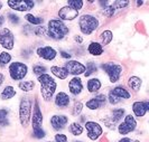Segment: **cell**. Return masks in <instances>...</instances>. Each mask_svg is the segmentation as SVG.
Here are the masks:
<instances>
[{
	"label": "cell",
	"mask_w": 149,
	"mask_h": 142,
	"mask_svg": "<svg viewBox=\"0 0 149 142\" xmlns=\"http://www.w3.org/2000/svg\"><path fill=\"white\" fill-rule=\"evenodd\" d=\"M99 69L100 75L103 77L105 84L109 86L123 83L128 74L127 66L122 62L116 60H99Z\"/></svg>",
	"instance_id": "obj_1"
},
{
	"label": "cell",
	"mask_w": 149,
	"mask_h": 142,
	"mask_svg": "<svg viewBox=\"0 0 149 142\" xmlns=\"http://www.w3.org/2000/svg\"><path fill=\"white\" fill-rule=\"evenodd\" d=\"M104 23V19H102L95 11L85 10L80 14L77 20L75 21V26L79 34H81L83 37L91 38L97 34V31L103 27Z\"/></svg>",
	"instance_id": "obj_2"
},
{
	"label": "cell",
	"mask_w": 149,
	"mask_h": 142,
	"mask_svg": "<svg viewBox=\"0 0 149 142\" xmlns=\"http://www.w3.org/2000/svg\"><path fill=\"white\" fill-rule=\"evenodd\" d=\"M46 29H47V38L48 42L53 43H66L72 35V27L71 25L64 23L56 18L55 16H51L46 20Z\"/></svg>",
	"instance_id": "obj_3"
},
{
	"label": "cell",
	"mask_w": 149,
	"mask_h": 142,
	"mask_svg": "<svg viewBox=\"0 0 149 142\" xmlns=\"http://www.w3.org/2000/svg\"><path fill=\"white\" fill-rule=\"evenodd\" d=\"M37 82V94L43 105L52 104L53 97L60 89V83L57 82L49 73H46L35 78Z\"/></svg>",
	"instance_id": "obj_4"
},
{
	"label": "cell",
	"mask_w": 149,
	"mask_h": 142,
	"mask_svg": "<svg viewBox=\"0 0 149 142\" xmlns=\"http://www.w3.org/2000/svg\"><path fill=\"white\" fill-rule=\"evenodd\" d=\"M33 104H34V95L22 94L20 96H18L16 116H17V121H18L20 127L24 130L30 129Z\"/></svg>",
	"instance_id": "obj_5"
},
{
	"label": "cell",
	"mask_w": 149,
	"mask_h": 142,
	"mask_svg": "<svg viewBox=\"0 0 149 142\" xmlns=\"http://www.w3.org/2000/svg\"><path fill=\"white\" fill-rule=\"evenodd\" d=\"M34 55L35 60L43 62L47 65L55 64L58 60V49L51 43L34 42Z\"/></svg>",
	"instance_id": "obj_6"
},
{
	"label": "cell",
	"mask_w": 149,
	"mask_h": 142,
	"mask_svg": "<svg viewBox=\"0 0 149 142\" xmlns=\"http://www.w3.org/2000/svg\"><path fill=\"white\" fill-rule=\"evenodd\" d=\"M5 72L8 81L10 83L17 84L18 82H22L30 77V64L19 58H15L9 64V66L6 68Z\"/></svg>",
	"instance_id": "obj_7"
},
{
	"label": "cell",
	"mask_w": 149,
	"mask_h": 142,
	"mask_svg": "<svg viewBox=\"0 0 149 142\" xmlns=\"http://www.w3.org/2000/svg\"><path fill=\"white\" fill-rule=\"evenodd\" d=\"M84 125V136L88 142H100V140L107 135L104 127L95 118L90 116Z\"/></svg>",
	"instance_id": "obj_8"
},
{
	"label": "cell",
	"mask_w": 149,
	"mask_h": 142,
	"mask_svg": "<svg viewBox=\"0 0 149 142\" xmlns=\"http://www.w3.org/2000/svg\"><path fill=\"white\" fill-rule=\"evenodd\" d=\"M84 103V111L91 115V113H99L100 111L104 110L108 107V102H107V94L105 91H102L97 94L86 96L83 100Z\"/></svg>",
	"instance_id": "obj_9"
},
{
	"label": "cell",
	"mask_w": 149,
	"mask_h": 142,
	"mask_svg": "<svg viewBox=\"0 0 149 142\" xmlns=\"http://www.w3.org/2000/svg\"><path fill=\"white\" fill-rule=\"evenodd\" d=\"M70 115L66 112H58L55 111L48 114L47 116V127L53 133L56 132H64L66 131V127L71 121Z\"/></svg>",
	"instance_id": "obj_10"
},
{
	"label": "cell",
	"mask_w": 149,
	"mask_h": 142,
	"mask_svg": "<svg viewBox=\"0 0 149 142\" xmlns=\"http://www.w3.org/2000/svg\"><path fill=\"white\" fill-rule=\"evenodd\" d=\"M18 45L19 40L16 30L8 26L0 29V49L13 53L18 49Z\"/></svg>",
	"instance_id": "obj_11"
},
{
	"label": "cell",
	"mask_w": 149,
	"mask_h": 142,
	"mask_svg": "<svg viewBox=\"0 0 149 142\" xmlns=\"http://www.w3.org/2000/svg\"><path fill=\"white\" fill-rule=\"evenodd\" d=\"M138 130H139V121L131 113L128 112L122 121L117 124L114 132L118 136H127L134 134Z\"/></svg>",
	"instance_id": "obj_12"
},
{
	"label": "cell",
	"mask_w": 149,
	"mask_h": 142,
	"mask_svg": "<svg viewBox=\"0 0 149 142\" xmlns=\"http://www.w3.org/2000/svg\"><path fill=\"white\" fill-rule=\"evenodd\" d=\"M8 10L17 12L19 15H25L28 12H34L39 2L36 0H7L5 1Z\"/></svg>",
	"instance_id": "obj_13"
},
{
	"label": "cell",
	"mask_w": 149,
	"mask_h": 142,
	"mask_svg": "<svg viewBox=\"0 0 149 142\" xmlns=\"http://www.w3.org/2000/svg\"><path fill=\"white\" fill-rule=\"evenodd\" d=\"M65 90L71 95L72 98L84 100L86 97L85 86H84V78L82 76H71L66 82Z\"/></svg>",
	"instance_id": "obj_14"
},
{
	"label": "cell",
	"mask_w": 149,
	"mask_h": 142,
	"mask_svg": "<svg viewBox=\"0 0 149 142\" xmlns=\"http://www.w3.org/2000/svg\"><path fill=\"white\" fill-rule=\"evenodd\" d=\"M46 123V114H45L44 105L40 102L37 94H34V104L30 120V129H39L44 127Z\"/></svg>",
	"instance_id": "obj_15"
},
{
	"label": "cell",
	"mask_w": 149,
	"mask_h": 142,
	"mask_svg": "<svg viewBox=\"0 0 149 142\" xmlns=\"http://www.w3.org/2000/svg\"><path fill=\"white\" fill-rule=\"evenodd\" d=\"M128 109H129V112L138 121H142L147 119V115L149 113V100L148 98L132 100Z\"/></svg>",
	"instance_id": "obj_16"
},
{
	"label": "cell",
	"mask_w": 149,
	"mask_h": 142,
	"mask_svg": "<svg viewBox=\"0 0 149 142\" xmlns=\"http://www.w3.org/2000/svg\"><path fill=\"white\" fill-rule=\"evenodd\" d=\"M72 101H73V98L67 93L65 89H58V91L55 93V95L53 97L52 105L54 106L55 111L67 112V110L71 106Z\"/></svg>",
	"instance_id": "obj_17"
},
{
	"label": "cell",
	"mask_w": 149,
	"mask_h": 142,
	"mask_svg": "<svg viewBox=\"0 0 149 142\" xmlns=\"http://www.w3.org/2000/svg\"><path fill=\"white\" fill-rule=\"evenodd\" d=\"M107 85L103 77L99 74L97 76H92L86 80H84V86H85V93L88 96L97 94L102 92L104 86Z\"/></svg>",
	"instance_id": "obj_18"
},
{
	"label": "cell",
	"mask_w": 149,
	"mask_h": 142,
	"mask_svg": "<svg viewBox=\"0 0 149 142\" xmlns=\"http://www.w3.org/2000/svg\"><path fill=\"white\" fill-rule=\"evenodd\" d=\"M79 16H80V12H77V11L73 10L72 8L66 6L65 2L60 5L56 9V11H55V17L58 18L62 21L68 24V25L75 23L77 20Z\"/></svg>",
	"instance_id": "obj_19"
},
{
	"label": "cell",
	"mask_w": 149,
	"mask_h": 142,
	"mask_svg": "<svg viewBox=\"0 0 149 142\" xmlns=\"http://www.w3.org/2000/svg\"><path fill=\"white\" fill-rule=\"evenodd\" d=\"M125 85L127 86L128 90L130 91L134 96V95L141 93V91L143 90L145 80L140 75L134 74V73H132V74L129 73V74H127L126 78H125Z\"/></svg>",
	"instance_id": "obj_20"
},
{
	"label": "cell",
	"mask_w": 149,
	"mask_h": 142,
	"mask_svg": "<svg viewBox=\"0 0 149 142\" xmlns=\"http://www.w3.org/2000/svg\"><path fill=\"white\" fill-rule=\"evenodd\" d=\"M85 53L86 57L89 56L91 60H97L107 55V48L101 45L97 39H90L85 44Z\"/></svg>",
	"instance_id": "obj_21"
},
{
	"label": "cell",
	"mask_w": 149,
	"mask_h": 142,
	"mask_svg": "<svg viewBox=\"0 0 149 142\" xmlns=\"http://www.w3.org/2000/svg\"><path fill=\"white\" fill-rule=\"evenodd\" d=\"M62 65L65 67L67 73L71 76H83L85 73V64L84 60L79 58H72L66 62H63Z\"/></svg>",
	"instance_id": "obj_22"
},
{
	"label": "cell",
	"mask_w": 149,
	"mask_h": 142,
	"mask_svg": "<svg viewBox=\"0 0 149 142\" xmlns=\"http://www.w3.org/2000/svg\"><path fill=\"white\" fill-rule=\"evenodd\" d=\"M108 90L111 92L114 96H117L120 101H122V103H127V102H131L134 100V94L128 90V87L125 85V83H119L116 85L109 86Z\"/></svg>",
	"instance_id": "obj_23"
},
{
	"label": "cell",
	"mask_w": 149,
	"mask_h": 142,
	"mask_svg": "<svg viewBox=\"0 0 149 142\" xmlns=\"http://www.w3.org/2000/svg\"><path fill=\"white\" fill-rule=\"evenodd\" d=\"M104 111L107 116L117 127V124L121 122L122 119L125 118V115L129 112V109L126 105H119V106H114V107H107Z\"/></svg>",
	"instance_id": "obj_24"
},
{
	"label": "cell",
	"mask_w": 149,
	"mask_h": 142,
	"mask_svg": "<svg viewBox=\"0 0 149 142\" xmlns=\"http://www.w3.org/2000/svg\"><path fill=\"white\" fill-rule=\"evenodd\" d=\"M15 113L9 106H0V132L13 127Z\"/></svg>",
	"instance_id": "obj_25"
},
{
	"label": "cell",
	"mask_w": 149,
	"mask_h": 142,
	"mask_svg": "<svg viewBox=\"0 0 149 142\" xmlns=\"http://www.w3.org/2000/svg\"><path fill=\"white\" fill-rule=\"evenodd\" d=\"M18 96H19V92L16 87V84L14 83L7 82L6 85L0 90V102L8 103Z\"/></svg>",
	"instance_id": "obj_26"
},
{
	"label": "cell",
	"mask_w": 149,
	"mask_h": 142,
	"mask_svg": "<svg viewBox=\"0 0 149 142\" xmlns=\"http://www.w3.org/2000/svg\"><path fill=\"white\" fill-rule=\"evenodd\" d=\"M16 87L19 93L27 94V95H34L37 93V82L34 77H28L22 82L16 84Z\"/></svg>",
	"instance_id": "obj_27"
},
{
	"label": "cell",
	"mask_w": 149,
	"mask_h": 142,
	"mask_svg": "<svg viewBox=\"0 0 149 142\" xmlns=\"http://www.w3.org/2000/svg\"><path fill=\"white\" fill-rule=\"evenodd\" d=\"M48 73L52 75L53 77L57 81L58 83H64L66 82L67 80L70 78V75L67 73V71L62 64H52L48 67Z\"/></svg>",
	"instance_id": "obj_28"
},
{
	"label": "cell",
	"mask_w": 149,
	"mask_h": 142,
	"mask_svg": "<svg viewBox=\"0 0 149 142\" xmlns=\"http://www.w3.org/2000/svg\"><path fill=\"white\" fill-rule=\"evenodd\" d=\"M66 133L71 139H81L84 136V125L77 120L72 119L66 127Z\"/></svg>",
	"instance_id": "obj_29"
},
{
	"label": "cell",
	"mask_w": 149,
	"mask_h": 142,
	"mask_svg": "<svg viewBox=\"0 0 149 142\" xmlns=\"http://www.w3.org/2000/svg\"><path fill=\"white\" fill-rule=\"evenodd\" d=\"M97 40L103 46V47H108L112 44V42L114 40V33L111 28H104L102 27L101 29L97 31Z\"/></svg>",
	"instance_id": "obj_30"
},
{
	"label": "cell",
	"mask_w": 149,
	"mask_h": 142,
	"mask_svg": "<svg viewBox=\"0 0 149 142\" xmlns=\"http://www.w3.org/2000/svg\"><path fill=\"white\" fill-rule=\"evenodd\" d=\"M35 42V40H34ZM34 44V43H33ZM33 44H29V45H24V46H19L18 49H17V56L18 58L22 60H25L27 63L29 62H35V55H34V45Z\"/></svg>",
	"instance_id": "obj_31"
},
{
	"label": "cell",
	"mask_w": 149,
	"mask_h": 142,
	"mask_svg": "<svg viewBox=\"0 0 149 142\" xmlns=\"http://www.w3.org/2000/svg\"><path fill=\"white\" fill-rule=\"evenodd\" d=\"M22 19H24V23L28 24L30 26H34V27H37V26H42L46 24V16L40 15L37 12H28V14H25L22 15Z\"/></svg>",
	"instance_id": "obj_32"
},
{
	"label": "cell",
	"mask_w": 149,
	"mask_h": 142,
	"mask_svg": "<svg viewBox=\"0 0 149 142\" xmlns=\"http://www.w3.org/2000/svg\"><path fill=\"white\" fill-rule=\"evenodd\" d=\"M5 16H6V21H7V26L13 28L14 30H17L22 24H24V19H22V16L14 12V11H10V10H6L5 11Z\"/></svg>",
	"instance_id": "obj_33"
},
{
	"label": "cell",
	"mask_w": 149,
	"mask_h": 142,
	"mask_svg": "<svg viewBox=\"0 0 149 142\" xmlns=\"http://www.w3.org/2000/svg\"><path fill=\"white\" fill-rule=\"evenodd\" d=\"M85 64V73L83 74V78L86 80L92 76H97L100 74V69H99V60H91V58H86L84 60Z\"/></svg>",
	"instance_id": "obj_34"
},
{
	"label": "cell",
	"mask_w": 149,
	"mask_h": 142,
	"mask_svg": "<svg viewBox=\"0 0 149 142\" xmlns=\"http://www.w3.org/2000/svg\"><path fill=\"white\" fill-rule=\"evenodd\" d=\"M82 113H84V103H83V100L73 98L70 109L67 110V114L70 115L71 119H77Z\"/></svg>",
	"instance_id": "obj_35"
},
{
	"label": "cell",
	"mask_w": 149,
	"mask_h": 142,
	"mask_svg": "<svg viewBox=\"0 0 149 142\" xmlns=\"http://www.w3.org/2000/svg\"><path fill=\"white\" fill-rule=\"evenodd\" d=\"M48 67L49 65L45 64L43 62H39V60H35L30 64V76L36 78L40 75L46 74L48 73Z\"/></svg>",
	"instance_id": "obj_36"
},
{
	"label": "cell",
	"mask_w": 149,
	"mask_h": 142,
	"mask_svg": "<svg viewBox=\"0 0 149 142\" xmlns=\"http://www.w3.org/2000/svg\"><path fill=\"white\" fill-rule=\"evenodd\" d=\"M16 57L14 53L0 49V71H6V68L9 66V64Z\"/></svg>",
	"instance_id": "obj_37"
},
{
	"label": "cell",
	"mask_w": 149,
	"mask_h": 142,
	"mask_svg": "<svg viewBox=\"0 0 149 142\" xmlns=\"http://www.w3.org/2000/svg\"><path fill=\"white\" fill-rule=\"evenodd\" d=\"M29 135L33 140L43 141L48 138V129L46 127H39V129H30Z\"/></svg>",
	"instance_id": "obj_38"
},
{
	"label": "cell",
	"mask_w": 149,
	"mask_h": 142,
	"mask_svg": "<svg viewBox=\"0 0 149 142\" xmlns=\"http://www.w3.org/2000/svg\"><path fill=\"white\" fill-rule=\"evenodd\" d=\"M57 49H58V58L62 60V63L74 58L71 46H61V47H57Z\"/></svg>",
	"instance_id": "obj_39"
},
{
	"label": "cell",
	"mask_w": 149,
	"mask_h": 142,
	"mask_svg": "<svg viewBox=\"0 0 149 142\" xmlns=\"http://www.w3.org/2000/svg\"><path fill=\"white\" fill-rule=\"evenodd\" d=\"M65 5L80 14L85 11V8H86V3L84 0H66Z\"/></svg>",
	"instance_id": "obj_40"
},
{
	"label": "cell",
	"mask_w": 149,
	"mask_h": 142,
	"mask_svg": "<svg viewBox=\"0 0 149 142\" xmlns=\"http://www.w3.org/2000/svg\"><path fill=\"white\" fill-rule=\"evenodd\" d=\"M112 5L116 8V10L119 12V15L127 11L130 7H132L131 1H128V0H112Z\"/></svg>",
	"instance_id": "obj_41"
},
{
	"label": "cell",
	"mask_w": 149,
	"mask_h": 142,
	"mask_svg": "<svg viewBox=\"0 0 149 142\" xmlns=\"http://www.w3.org/2000/svg\"><path fill=\"white\" fill-rule=\"evenodd\" d=\"M68 40H71L72 46H76V47L85 46V44H86V38L83 37L82 35L79 34V33H72V35H71Z\"/></svg>",
	"instance_id": "obj_42"
},
{
	"label": "cell",
	"mask_w": 149,
	"mask_h": 142,
	"mask_svg": "<svg viewBox=\"0 0 149 142\" xmlns=\"http://www.w3.org/2000/svg\"><path fill=\"white\" fill-rule=\"evenodd\" d=\"M114 142H143L141 136L139 135H127V136H118Z\"/></svg>",
	"instance_id": "obj_43"
},
{
	"label": "cell",
	"mask_w": 149,
	"mask_h": 142,
	"mask_svg": "<svg viewBox=\"0 0 149 142\" xmlns=\"http://www.w3.org/2000/svg\"><path fill=\"white\" fill-rule=\"evenodd\" d=\"M53 141L55 142H71V138L70 135L67 134L66 132H56V133H53Z\"/></svg>",
	"instance_id": "obj_44"
},
{
	"label": "cell",
	"mask_w": 149,
	"mask_h": 142,
	"mask_svg": "<svg viewBox=\"0 0 149 142\" xmlns=\"http://www.w3.org/2000/svg\"><path fill=\"white\" fill-rule=\"evenodd\" d=\"M8 82L7 75L5 71H0V90L6 85V83Z\"/></svg>",
	"instance_id": "obj_45"
},
{
	"label": "cell",
	"mask_w": 149,
	"mask_h": 142,
	"mask_svg": "<svg viewBox=\"0 0 149 142\" xmlns=\"http://www.w3.org/2000/svg\"><path fill=\"white\" fill-rule=\"evenodd\" d=\"M131 5H132V7L140 9V8L145 7L146 5H148V2H146L145 0H134V1H131Z\"/></svg>",
	"instance_id": "obj_46"
},
{
	"label": "cell",
	"mask_w": 149,
	"mask_h": 142,
	"mask_svg": "<svg viewBox=\"0 0 149 142\" xmlns=\"http://www.w3.org/2000/svg\"><path fill=\"white\" fill-rule=\"evenodd\" d=\"M7 26V21H6V16L5 14H0V29H2L3 27Z\"/></svg>",
	"instance_id": "obj_47"
},
{
	"label": "cell",
	"mask_w": 149,
	"mask_h": 142,
	"mask_svg": "<svg viewBox=\"0 0 149 142\" xmlns=\"http://www.w3.org/2000/svg\"><path fill=\"white\" fill-rule=\"evenodd\" d=\"M6 3H5V1H1L0 0V14H5V11L7 10L6 9Z\"/></svg>",
	"instance_id": "obj_48"
},
{
	"label": "cell",
	"mask_w": 149,
	"mask_h": 142,
	"mask_svg": "<svg viewBox=\"0 0 149 142\" xmlns=\"http://www.w3.org/2000/svg\"><path fill=\"white\" fill-rule=\"evenodd\" d=\"M71 142H88V141L81 138V139H72V140H71Z\"/></svg>",
	"instance_id": "obj_49"
},
{
	"label": "cell",
	"mask_w": 149,
	"mask_h": 142,
	"mask_svg": "<svg viewBox=\"0 0 149 142\" xmlns=\"http://www.w3.org/2000/svg\"><path fill=\"white\" fill-rule=\"evenodd\" d=\"M38 142H55V141H53L52 139H46V140H43V141H38Z\"/></svg>",
	"instance_id": "obj_50"
}]
</instances>
